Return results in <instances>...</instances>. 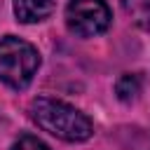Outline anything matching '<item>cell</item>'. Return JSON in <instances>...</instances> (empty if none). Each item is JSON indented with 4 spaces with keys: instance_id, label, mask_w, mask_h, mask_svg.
Wrapping results in <instances>:
<instances>
[{
    "instance_id": "obj_6",
    "label": "cell",
    "mask_w": 150,
    "mask_h": 150,
    "mask_svg": "<svg viewBox=\"0 0 150 150\" xmlns=\"http://www.w3.org/2000/svg\"><path fill=\"white\" fill-rule=\"evenodd\" d=\"M122 9L131 16L138 26H150V0H122Z\"/></svg>"
},
{
    "instance_id": "obj_7",
    "label": "cell",
    "mask_w": 150,
    "mask_h": 150,
    "mask_svg": "<svg viewBox=\"0 0 150 150\" xmlns=\"http://www.w3.org/2000/svg\"><path fill=\"white\" fill-rule=\"evenodd\" d=\"M12 150H49V145L45 141H40L38 136H30V134H23L14 141Z\"/></svg>"
},
{
    "instance_id": "obj_3",
    "label": "cell",
    "mask_w": 150,
    "mask_h": 150,
    "mask_svg": "<svg viewBox=\"0 0 150 150\" xmlns=\"http://www.w3.org/2000/svg\"><path fill=\"white\" fill-rule=\"evenodd\" d=\"M112 21L105 0H70L66 7V26L80 38H94L108 30Z\"/></svg>"
},
{
    "instance_id": "obj_2",
    "label": "cell",
    "mask_w": 150,
    "mask_h": 150,
    "mask_svg": "<svg viewBox=\"0 0 150 150\" xmlns=\"http://www.w3.org/2000/svg\"><path fill=\"white\" fill-rule=\"evenodd\" d=\"M40 68V52L16 38L5 35L0 38V82L12 89H26Z\"/></svg>"
},
{
    "instance_id": "obj_4",
    "label": "cell",
    "mask_w": 150,
    "mask_h": 150,
    "mask_svg": "<svg viewBox=\"0 0 150 150\" xmlns=\"http://www.w3.org/2000/svg\"><path fill=\"white\" fill-rule=\"evenodd\" d=\"M56 7V0H14V14L21 23L45 21Z\"/></svg>"
},
{
    "instance_id": "obj_5",
    "label": "cell",
    "mask_w": 150,
    "mask_h": 150,
    "mask_svg": "<svg viewBox=\"0 0 150 150\" xmlns=\"http://www.w3.org/2000/svg\"><path fill=\"white\" fill-rule=\"evenodd\" d=\"M115 94H117V98L124 101V103L136 101L138 94H141V77H138L136 73H122V75L117 77V82H115Z\"/></svg>"
},
{
    "instance_id": "obj_1",
    "label": "cell",
    "mask_w": 150,
    "mask_h": 150,
    "mask_svg": "<svg viewBox=\"0 0 150 150\" xmlns=\"http://www.w3.org/2000/svg\"><path fill=\"white\" fill-rule=\"evenodd\" d=\"M30 120L47 134L68 141V143H82L87 138H91L94 134V122L89 120V115H84L82 110H77L75 105L59 101V98H49V96H40L30 101Z\"/></svg>"
}]
</instances>
